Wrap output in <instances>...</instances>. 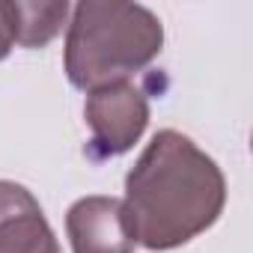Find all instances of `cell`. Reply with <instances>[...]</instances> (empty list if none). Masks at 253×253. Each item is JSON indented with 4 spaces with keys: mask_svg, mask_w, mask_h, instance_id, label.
I'll return each mask as SVG.
<instances>
[{
    "mask_svg": "<svg viewBox=\"0 0 253 253\" xmlns=\"http://www.w3.org/2000/svg\"><path fill=\"white\" fill-rule=\"evenodd\" d=\"M122 203L131 214L137 244L173 250L217 223L226 206V179L188 134L164 128L125 176Z\"/></svg>",
    "mask_w": 253,
    "mask_h": 253,
    "instance_id": "6da1fadb",
    "label": "cell"
},
{
    "mask_svg": "<svg viewBox=\"0 0 253 253\" xmlns=\"http://www.w3.org/2000/svg\"><path fill=\"white\" fill-rule=\"evenodd\" d=\"M161 48L164 24L152 9L122 0H84L72 6L66 24L63 66L72 86L92 92L128 81L146 69Z\"/></svg>",
    "mask_w": 253,
    "mask_h": 253,
    "instance_id": "7a4b0ae2",
    "label": "cell"
},
{
    "mask_svg": "<svg viewBox=\"0 0 253 253\" xmlns=\"http://www.w3.org/2000/svg\"><path fill=\"white\" fill-rule=\"evenodd\" d=\"M84 119L92 131L89 155L116 158L134 149L149 125V101L140 86L131 81H119L86 92Z\"/></svg>",
    "mask_w": 253,
    "mask_h": 253,
    "instance_id": "3957f363",
    "label": "cell"
},
{
    "mask_svg": "<svg viewBox=\"0 0 253 253\" xmlns=\"http://www.w3.org/2000/svg\"><path fill=\"white\" fill-rule=\"evenodd\" d=\"M72 253H134L137 232L131 214L116 197H81L66 211Z\"/></svg>",
    "mask_w": 253,
    "mask_h": 253,
    "instance_id": "277c9868",
    "label": "cell"
},
{
    "mask_svg": "<svg viewBox=\"0 0 253 253\" xmlns=\"http://www.w3.org/2000/svg\"><path fill=\"white\" fill-rule=\"evenodd\" d=\"M0 253H60L39 200L9 179H0Z\"/></svg>",
    "mask_w": 253,
    "mask_h": 253,
    "instance_id": "5b68a950",
    "label": "cell"
},
{
    "mask_svg": "<svg viewBox=\"0 0 253 253\" xmlns=\"http://www.w3.org/2000/svg\"><path fill=\"white\" fill-rule=\"evenodd\" d=\"M12 6V30L15 45L21 48H45L57 33L69 24L72 6L66 3H30V0H9Z\"/></svg>",
    "mask_w": 253,
    "mask_h": 253,
    "instance_id": "8992f818",
    "label": "cell"
},
{
    "mask_svg": "<svg viewBox=\"0 0 253 253\" xmlns=\"http://www.w3.org/2000/svg\"><path fill=\"white\" fill-rule=\"evenodd\" d=\"M15 48V30H12V6L9 0H0V60H6Z\"/></svg>",
    "mask_w": 253,
    "mask_h": 253,
    "instance_id": "52a82bcc",
    "label": "cell"
}]
</instances>
